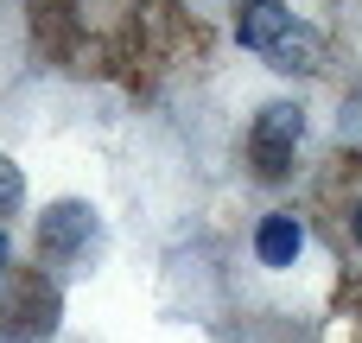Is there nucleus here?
Returning <instances> with one entry per match:
<instances>
[{
    "label": "nucleus",
    "mask_w": 362,
    "mask_h": 343,
    "mask_svg": "<svg viewBox=\"0 0 362 343\" xmlns=\"http://www.w3.org/2000/svg\"><path fill=\"white\" fill-rule=\"evenodd\" d=\"M356 242H362V210H356Z\"/></svg>",
    "instance_id": "nucleus-5"
},
{
    "label": "nucleus",
    "mask_w": 362,
    "mask_h": 343,
    "mask_svg": "<svg viewBox=\"0 0 362 343\" xmlns=\"http://www.w3.org/2000/svg\"><path fill=\"white\" fill-rule=\"evenodd\" d=\"M293 25H299V19H293L280 0H248V6H242V45H248V51H261V57H267Z\"/></svg>",
    "instance_id": "nucleus-2"
},
{
    "label": "nucleus",
    "mask_w": 362,
    "mask_h": 343,
    "mask_svg": "<svg viewBox=\"0 0 362 343\" xmlns=\"http://www.w3.org/2000/svg\"><path fill=\"white\" fill-rule=\"evenodd\" d=\"M19 197H25V178H19V165H13V159H0V216H6Z\"/></svg>",
    "instance_id": "nucleus-4"
},
{
    "label": "nucleus",
    "mask_w": 362,
    "mask_h": 343,
    "mask_svg": "<svg viewBox=\"0 0 362 343\" xmlns=\"http://www.w3.org/2000/svg\"><path fill=\"white\" fill-rule=\"evenodd\" d=\"M0 261H6V236H0Z\"/></svg>",
    "instance_id": "nucleus-6"
},
{
    "label": "nucleus",
    "mask_w": 362,
    "mask_h": 343,
    "mask_svg": "<svg viewBox=\"0 0 362 343\" xmlns=\"http://www.w3.org/2000/svg\"><path fill=\"white\" fill-rule=\"evenodd\" d=\"M255 248H261V261H267V267H293V261H299V248H305V229H299L293 216H267V223L255 229Z\"/></svg>",
    "instance_id": "nucleus-3"
},
{
    "label": "nucleus",
    "mask_w": 362,
    "mask_h": 343,
    "mask_svg": "<svg viewBox=\"0 0 362 343\" xmlns=\"http://www.w3.org/2000/svg\"><path fill=\"white\" fill-rule=\"evenodd\" d=\"M299 127H305L299 102H274V108L255 121L248 146H255V172H261V178H286V165H293V146H299Z\"/></svg>",
    "instance_id": "nucleus-1"
}]
</instances>
